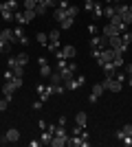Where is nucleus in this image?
Wrapping results in <instances>:
<instances>
[{
	"instance_id": "obj_35",
	"label": "nucleus",
	"mask_w": 132,
	"mask_h": 147,
	"mask_svg": "<svg viewBox=\"0 0 132 147\" xmlns=\"http://www.w3.org/2000/svg\"><path fill=\"white\" fill-rule=\"evenodd\" d=\"M38 125H40V129H46V121H42V119L38 121Z\"/></svg>"
},
{
	"instance_id": "obj_14",
	"label": "nucleus",
	"mask_w": 132,
	"mask_h": 147,
	"mask_svg": "<svg viewBox=\"0 0 132 147\" xmlns=\"http://www.w3.org/2000/svg\"><path fill=\"white\" fill-rule=\"evenodd\" d=\"M101 35H104V37H112V35H121V33H119L117 29H114V26L110 24V22H108V24H104V26H101Z\"/></svg>"
},
{
	"instance_id": "obj_34",
	"label": "nucleus",
	"mask_w": 132,
	"mask_h": 147,
	"mask_svg": "<svg viewBox=\"0 0 132 147\" xmlns=\"http://www.w3.org/2000/svg\"><path fill=\"white\" fill-rule=\"evenodd\" d=\"M88 31H90L93 35H97V33H99V29H97V24H90V26H88Z\"/></svg>"
},
{
	"instance_id": "obj_26",
	"label": "nucleus",
	"mask_w": 132,
	"mask_h": 147,
	"mask_svg": "<svg viewBox=\"0 0 132 147\" xmlns=\"http://www.w3.org/2000/svg\"><path fill=\"white\" fill-rule=\"evenodd\" d=\"M66 16H68V18H77V16H79V7H77V5H68Z\"/></svg>"
},
{
	"instance_id": "obj_10",
	"label": "nucleus",
	"mask_w": 132,
	"mask_h": 147,
	"mask_svg": "<svg viewBox=\"0 0 132 147\" xmlns=\"http://www.w3.org/2000/svg\"><path fill=\"white\" fill-rule=\"evenodd\" d=\"M13 42L22 44V46H26V44H29V37L24 35V29H22V24H18L16 29H13Z\"/></svg>"
},
{
	"instance_id": "obj_20",
	"label": "nucleus",
	"mask_w": 132,
	"mask_h": 147,
	"mask_svg": "<svg viewBox=\"0 0 132 147\" xmlns=\"http://www.w3.org/2000/svg\"><path fill=\"white\" fill-rule=\"evenodd\" d=\"M40 141H42V145H51V141H53V132H49V129H42Z\"/></svg>"
},
{
	"instance_id": "obj_33",
	"label": "nucleus",
	"mask_w": 132,
	"mask_h": 147,
	"mask_svg": "<svg viewBox=\"0 0 132 147\" xmlns=\"http://www.w3.org/2000/svg\"><path fill=\"white\" fill-rule=\"evenodd\" d=\"M42 105H44V101H42V99H38V101L33 103V110H42Z\"/></svg>"
},
{
	"instance_id": "obj_23",
	"label": "nucleus",
	"mask_w": 132,
	"mask_h": 147,
	"mask_svg": "<svg viewBox=\"0 0 132 147\" xmlns=\"http://www.w3.org/2000/svg\"><path fill=\"white\" fill-rule=\"evenodd\" d=\"M64 18H66V9H60V7H55V11H53V20L62 22Z\"/></svg>"
},
{
	"instance_id": "obj_3",
	"label": "nucleus",
	"mask_w": 132,
	"mask_h": 147,
	"mask_svg": "<svg viewBox=\"0 0 132 147\" xmlns=\"http://www.w3.org/2000/svg\"><path fill=\"white\" fill-rule=\"evenodd\" d=\"M35 16H38V13L35 11H29V9H22V11H16L13 13V20H16V22H18V24H31L33 20H35Z\"/></svg>"
},
{
	"instance_id": "obj_1",
	"label": "nucleus",
	"mask_w": 132,
	"mask_h": 147,
	"mask_svg": "<svg viewBox=\"0 0 132 147\" xmlns=\"http://www.w3.org/2000/svg\"><path fill=\"white\" fill-rule=\"evenodd\" d=\"M9 68L16 77H22L24 75V66L29 64V53H18V55H9Z\"/></svg>"
},
{
	"instance_id": "obj_21",
	"label": "nucleus",
	"mask_w": 132,
	"mask_h": 147,
	"mask_svg": "<svg viewBox=\"0 0 132 147\" xmlns=\"http://www.w3.org/2000/svg\"><path fill=\"white\" fill-rule=\"evenodd\" d=\"M86 121H88L86 112H77V114H75V125H82V127H86Z\"/></svg>"
},
{
	"instance_id": "obj_11",
	"label": "nucleus",
	"mask_w": 132,
	"mask_h": 147,
	"mask_svg": "<svg viewBox=\"0 0 132 147\" xmlns=\"http://www.w3.org/2000/svg\"><path fill=\"white\" fill-rule=\"evenodd\" d=\"M38 66H40V77H42V79H49L51 73H53V68L49 66L46 57H40V59H38Z\"/></svg>"
},
{
	"instance_id": "obj_16",
	"label": "nucleus",
	"mask_w": 132,
	"mask_h": 147,
	"mask_svg": "<svg viewBox=\"0 0 132 147\" xmlns=\"http://www.w3.org/2000/svg\"><path fill=\"white\" fill-rule=\"evenodd\" d=\"M7 141L9 143H13V145H16V143L20 141V129H16V127H11V129H7Z\"/></svg>"
},
{
	"instance_id": "obj_29",
	"label": "nucleus",
	"mask_w": 132,
	"mask_h": 147,
	"mask_svg": "<svg viewBox=\"0 0 132 147\" xmlns=\"http://www.w3.org/2000/svg\"><path fill=\"white\" fill-rule=\"evenodd\" d=\"M7 9H11V11H18V0H5Z\"/></svg>"
},
{
	"instance_id": "obj_13",
	"label": "nucleus",
	"mask_w": 132,
	"mask_h": 147,
	"mask_svg": "<svg viewBox=\"0 0 132 147\" xmlns=\"http://www.w3.org/2000/svg\"><path fill=\"white\" fill-rule=\"evenodd\" d=\"M68 147H88V138H82V136H77V134H73V136H68V143H66Z\"/></svg>"
},
{
	"instance_id": "obj_25",
	"label": "nucleus",
	"mask_w": 132,
	"mask_h": 147,
	"mask_svg": "<svg viewBox=\"0 0 132 147\" xmlns=\"http://www.w3.org/2000/svg\"><path fill=\"white\" fill-rule=\"evenodd\" d=\"M73 22H75V18H68V16H66V18H64L62 22H60V31H66V29H70V26H73Z\"/></svg>"
},
{
	"instance_id": "obj_28",
	"label": "nucleus",
	"mask_w": 132,
	"mask_h": 147,
	"mask_svg": "<svg viewBox=\"0 0 132 147\" xmlns=\"http://www.w3.org/2000/svg\"><path fill=\"white\" fill-rule=\"evenodd\" d=\"M24 9H29V11H35V7H38V0H24Z\"/></svg>"
},
{
	"instance_id": "obj_30",
	"label": "nucleus",
	"mask_w": 132,
	"mask_h": 147,
	"mask_svg": "<svg viewBox=\"0 0 132 147\" xmlns=\"http://www.w3.org/2000/svg\"><path fill=\"white\" fill-rule=\"evenodd\" d=\"M38 42L42 44V46H46V44H49V35H46V33H38Z\"/></svg>"
},
{
	"instance_id": "obj_18",
	"label": "nucleus",
	"mask_w": 132,
	"mask_h": 147,
	"mask_svg": "<svg viewBox=\"0 0 132 147\" xmlns=\"http://www.w3.org/2000/svg\"><path fill=\"white\" fill-rule=\"evenodd\" d=\"M49 81L53 84V86H60V84H64L62 73H60V70H53V73H51V77H49Z\"/></svg>"
},
{
	"instance_id": "obj_22",
	"label": "nucleus",
	"mask_w": 132,
	"mask_h": 147,
	"mask_svg": "<svg viewBox=\"0 0 132 147\" xmlns=\"http://www.w3.org/2000/svg\"><path fill=\"white\" fill-rule=\"evenodd\" d=\"M95 16V18H104V7H101V2L99 0H97V2H95V7H93V11H90Z\"/></svg>"
},
{
	"instance_id": "obj_17",
	"label": "nucleus",
	"mask_w": 132,
	"mask_h": 147,
	"mask_svg": "<svg viewBox=\"0 0 132 147\" xmlns=\"http://www.w3.org/2000/svg\"><path fill=\"white\" fill-rule=\"evenodd\" d=\"M13 13H16V11H11V9H7V5H5V2H0V16H2V20H7V22H11V20H13Z\"/></svg>"
},
{
	"instance_id": "obj_4",
	"label": "nucleus",
	"mask_w": 132,
	"mask_h": 147,
	"mask_svg": "<svg viewBox=\"0 0 132 147\" xmlns=\"http://www.w3.org/2000/svg\"><path fill=\"white\" fill-rule=\"evenodd\" d=\"M60 35H62V31H60V29H53L49 33V44H46L49 53H57V51H60Z\"/></svg>"
},
{
	"instance_id": "obj_2",
	"label": "nucleus",
	"mask_w": 132,
	"mask_h": 147,
	"mask_svg": "<svg viewBox=\"0 0 132 147\" xmlns=\"http://www.w3.org/2000/svg\"><path fill=\"white\" fill-rule=\"evenodd\" d=\"M20 86H22V77H16V75H13L11 79H7L5 86H2V94H5V99L13 101V92L18 90Z\"/></svg>"
},
{
	"instance_id": "obj_32",
	"label": "nucleus",
	"mask_w": 132,
	"mask_h": 147,
	"mask_svg": "<svg viewBox=\"0 0 132 147\" xmlns=\"http://www.w3.org/2000/svg\"><path fill=\"white\" fill-rule=\"evenodd\" d=\"M66 66H68V64H66V59H64V57H62V59H57V70H64Z\"/></svg>"
},
{
	"instance_id": "obj_8",
	"label": "nucleus",
	"mask_w": 132,
	"mask_h": 147,
	"mask_svg": "<svg viewBox=\"0 0 132 147\" xmlns=\"http://www.w3.org/2000/svg\"><path fill=\"white\" fill-rule=\"evenodd\" d=\"M101 84H104V88L110 90V92H121V88H123V84H121L119 79H114V77H106Z\"/></svg>"
},
{
	"instance_id": "obj_15",
	"label": "nucleus",
	"mask_w": 132,
	"mask_h": 147,
	"mask_svg": "<svg viewBox=\"0 0 132 147\" xmlns=\"http://www.w3.org/2000/svg\"><path fill=\"white\" fill-rule=\"evenodd\" d=\"M126 136H132V125H130V123H126L123 127L117 129V138H119V141H123Z\"/></svg>"
},
{
	"instance_id": "obj_7",
	"label": "nucleus",
	"mask_w": 132,
	"mask_h": 147,
	"mask_svg": "<svg viewBox=\"0 0 132 147\" xmlns=\"http://www.w3.org/2000/svg\"><path fill=\"white\" fill-rule=\"evenodd\" d=\"M84 81H86L84 75H75V77H70V79L64 81V86H66V90H77V88L84 86Z\"/></svg>"
},
{
	"instance_id": "obj_9",
	"label": "nucleus",
	"mask_w": 132,
	"mask_h": 147,
	"mask_svg": "<svg viewBox=\"0 0 132 147\" xmlns=\"http://www.w3.org/2000/svg\"><path fill=\"white\" fill-rule=\"evenodd\" d=\"M106 92V88H104V84H95L93 90H90V94H88V103H97L99 101V97Z\"/></svg>"
},
{
	"instance_id": "obj_31",
	"label": "nucleus",
	"mask_w": 132,
	"mask_h": 147,
	"mask_svg": "<svg viewBox=\"0 0 132 147\" xmlns=\"http://www.w3.org/2000/svg\"><path fill=\"white\" fill-rule=\"evenodd\" d=\"M7 108H9V99H5V97H2V99H0V112H5Z\"/></svg>"
},
{
	"instance_id": "obj_36",
	"label": "nucleus",
	"mask_w": 132,
	"mask_h": 147,
	"mask_svg": "<svg viewBox=\"0 0 132 147\" xmlns=\"http://www.w3.org/2000/svg\"><path fill=\"white\" fill-rule=\"evenodd\" d=\"M128 7H130V11H132V5H128Z\"/></svg>"
},
{
	"instance_id": "obj_6",
	"label": "nucleus",
	"mask_w": 132,
	"mask_h": 147,
	"mask_svg": "<svg viewBox=\"0 0 132 147\" xmlns=\"http://www.w3.org/2000/svg\"><path fill=\"white\" fill-rule=\"evenodd\" d=\"M108 46H110V49H114L117 53H126V51H128V46L123 44L121 35H112V37H108Z\"/></svg>"
},
{
	"instance_id": "obj_5",
	"label": "nucleus",
	"mask_w": 132,
	"mask_h": 147,
	"mask_svg": "<svg viewBox=\"0 0 132 147\" xmlns=\"http://www.w3.org/2000/svg\"><path fill=\"white\" fill-rule=\"evenodd\" d=\"M75 55H77V51H75V46H73V44H66V46H62V49L55 53L57 59H62V57H64V59H73Z\"/></svg>"
},
{
	"instance_id": "obj_12",
	"label": "nucleus",
	"mask_w": 132,
	"mask_h": 147,
	"mask_svg": "<svg viewBox=\"0 0 132 147\" xmlns=\"http://www.w3.org/2000/svg\"><path fill=\"white\" fill-rule=\"evenodd\" d=\"M108 46V37L104 35H93L90 37V51L93 49H106Z\"/></svg>"
},
{
	"instance_id": "obj_27",
	"label": "nucleus",
	"mask_w": 132,
	"mask_h": 147,
	"mask_svg": "<svg viewBox=\"0 0 132 147\" xmlns=\"http://www.w3.org/2000/svg\"><path fill=\"white\" fill-rule=\"evenodd\" d=\"M11 42H5V40H0V53H11Z\"/></svg>"
},
{
	"instance_id": "obj_19",
	"label": "nucleus",
	"mask_w": 132,
	"mask_h": 147,
	"mask_svg": "<svg viewBox=\"0 0 132 147\" xmlns=\"http://www.w3.org/2000/svg\"><path fill=\"white\" fill-rule=\"evenodd\" d=\"M68 138H64V136H53V141H51V147H66Z\"/></svg>"
},
{
	"instance_id": "obj_24",
	"label": "nucleus",
	"mask_w": 132,
	"mask_h": 147,
	"mask_svg": "<svg viewBox=\"0 0 132 147\" xmlns=\"http://www.w3.org/2000/svg\"><path fill=\"white\" fill-rule=\"evenodd\" d=\"M114 16H117V11H114V5H106L104 7V18H114Z\"/></svg>"
}]
</instances>
